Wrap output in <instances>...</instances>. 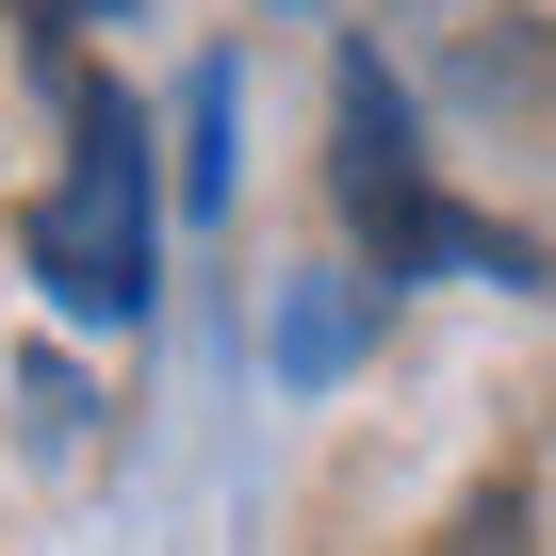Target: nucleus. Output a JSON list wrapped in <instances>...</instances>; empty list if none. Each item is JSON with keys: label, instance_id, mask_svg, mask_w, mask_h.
I'll return each mask as SVG.
<instances>
[{"label": "nucleus", "instance_id": "f257e3e1", "mask_svg": "<svg viewBox=\"0 0 556 556\" xmlns=\"http://www.w3.org/2000/svg\"><path fill=\"white\" fill-rule=\"evenodd\" d=\"M34 278L83 328L148 312V115L115 83H66V180L34 197Z\"/></svg>", "mask_w": 556, "mask_h": 556}, {"label": "nucleus", "instance_id": "f03ea898", "mask_svg": "<svg viewBox=\"0 0 556 556\" xmlns=\"http://www.w3.org/2000/svg\"><path fill=\"white\" fill-rule=\"evenodd\" d=\"M328 180H344V229H361V262H377V278H426V262L540 278V245L475 229V213L426 180V148H409V99H393V66H377V50H344V148H328Z\"/></svg>", "mask_w": 556, "mask_h": 556}, {"label": "nucleus", "instance_id": "7ed1b4c3", "mask_svg": "<svg viewBox=\"0 0 556 556\" xmlns=\"http://www.w3.org/2000/svg\"><path fill=\"white\" fill-rule=\"evenodd\" d=\"M344 344H361V312H344V295H295V312H278V361H295V377H328Z\"/></svg>", "mask_w": 556, "mask_h": 556}, {"label": "nucleus", "instance_id": "20e7f679", "mask_svg": "<svg viewBox=\"0 0 556 556\" xmlns=\"http://www.w3.org/2000/svg\"><path fill=\"white\" fill-rule=\"evenodd\" d=\"M442 556H523V491H475V507L442 523Z\"/></svg>", "mask_w": 556, "mask_h": 556}, {"label": "nucleus", "instance_id": "39448f33", "mask_svg": "<svg viewBox=\"0 0 556 556\" xmlns=\"http://www.w3.org/2000/svg\"><path fill=\"white\" fill-rule=\"evenodd\" d=\"M197 197H229V66H197Z\"/></svg>", "mask_w": 556, "mask_h": 556}, {"label": "nucleus", "instance_id": "423d86ee", "mask_svg": "<svg viewBox=\"0 0 556 556\" xmlns=\"http://www.w3.org/2000/svg\"><path fill=\"white\" fill-rule=\"evenodd\" d=\"M0 17H17V34H34V50H66V34H83V17H115V0H0Z\"/></svg>", "mask_w": 556, "mask_h": 556}]
</instances>
